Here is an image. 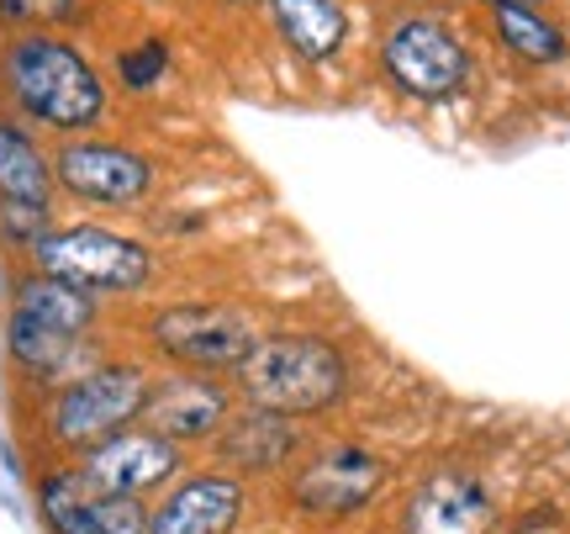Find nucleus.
<instances>
[{
  "instance_id": "nucleus-11",
  "label": "nucleus",
  "mask_w": 570,
  "mask_h": 534,
  "mask_svg": "<svg viewBox=\"0 0 570 534\" xmlns=\"http://www.w3.org/2000/svg\"><path fill=\"white\" fill-rule=\"evenodd\" d=\"M248 514V482L233 472H185L148 508V534H238Z\"/></svg>"
},
{
  "instance_id": "nucleus-14",
  "label": "nucleus",
  "mask_w": 570,
  "mask_h": 534,
  "mask_svg": "<svg viewBox=\"0 0 570 534\" xmlns=\"http://www.w3.org/2000/svg\"><path fill=\"white\" fill-rule=\"evenodd\" d=\"M275 38L306 64V69H327L348 54L354 38V17L348 0H265Z\"/></svg>"
},
{
  "instance_id": "nucleus-17",
  "label": "nucleus",
  "mask_w": 570,
  "mask_h": 534,
  "mask_svg": "<svg viewBox=\"0 0 570 534\" xmlns=\"http://www.w3.org/2000/svg\"><path fill=\"white\" fill-rule=\"evenodd\" d=\"M0 202L53 206V154L17 117H0Z\"/></svg>"
},
{
  "instance_id": "nucleus-2",
  "label": "nucleus",
  "mask_w": 570,
  "mask_h": 534,
  "mask_svg": "<svg viewBox=\"0 0 570 534\" xmlns=\"http://www.w3.org/2000/svg\"><path fill=\"white\" fill-rule=\"evenodd\" d=\"M0 80L27 123L63 138H90L106 117V80L96 75V64L53 32H21L6 42Z\"/></svg>"
},
{
  "instance_id": "nucleus-16",
  "label": "nucleus",
  "mask_w": 570,
  "mask_h": 534,
  "mask_svg": "<svg viewBox=\"0 0 570 534\" xmlns=\"http://www.w3.org/2000/svg\"><path fill=\"white\" fill-rule=\"evenodd\" d=\"M6 312H21V318H32V323H42V329H53V333H69V339H85V333L101 323V302L96 297L75 291L69 281L38 275V270H27L17 287H11V308Z\"/></svg>"
},
{
  "instance_id": "nucleus-10",
  "label": "nucleus",
  "mask_w": 570,
  "mask_h": 534,
  "mask_svg": "<svg viewBox=\"0 0 570 534\" xmlns=\"http://www.w3.org/2000/svg\"><path fill=\"white\" fill-rule=\"evenodd\" d=\"M238 408V391L227 376H202V370H169V376H154L148 387V402H142L138 424L154 429L169 445H212L223 424Z\"/></svg>"
},
{
  "instance_id": "nucleus-3",
  "label": "nucleus",
  "mask_w": 570,
  "mask_h": 534,
  "mask_svg": "<svg viewBox=\"0 0 570 534\" xmlns=\"http://www.w3.org/2000/svg\"><path fill=\"white\" fill-rule=\"evenodd\" d=\"M154 376L138 360H101V366H85L75 381L48 391L42 402V434L53 450L80 455L90 445H101L111 434H122L138 424L142 402H148Z\"/></svg>"
},
{
  "instance_id": "nucleus-5",
  "label": "nucleus",
  "mask_w": 570,
  "mask_h": 534,
  "mask_svg": "<svg viewBox=\"0 0 570 534\" xmlns=\"http://www.w3.org/2000/svg\"><path fill=\"white\" fill-rule=\"evenodd\" d=\"M27 265L38 275H53V281H69L85 297H132L154 281V249L122 233V227H101V223H69L42 233L38 244L27 249Z\"/></svg>"
},
{
  "instance_id": "nucleus-13",
  "label": "nucleus",
  "mask_w": 570,
  "mask_h": 534,
  "mask_svg": "<svg viewBox=\"0 0 570 534\" xmlns=\"http://www.w3.org/2000/svg\"><path fill=\"white\" fill-rule=\"evenodd\" d=\"M302 445L306 434L302 424H291L281 412H265V408H233V418L223 424V434L212 439V455L223 460L217 472H233V476H281L302 460Z\"/></svg>"
},
{
  "instance_id": "nucleus-15",
  "label": "nucleus",
  "mask_w": 570,
  "mask_h": 534,
  "mask_svg": "<svg viewBox=\"0 0 570 534\" xmlns=\"http://www.w3.org/2000/svg\"><path fill=\"white\" fill-rule=\"evenodd\" d=\"M0 344H6V360L27 376V381H42V387H63V381H75L80 370L85 339H69V333H53L32 323V318H21V312H6V323H0Z\"/></svg>"
},
{
  "instance_id": "nucleus-4",
  "label": "nucleus",
  "mask_w": 570,
  "mask_h": 534,
  "mask_svg": "<svg viewBox=\"0 0 570 534\" xmlns=\"http://www.w3.org/2000/svg\"><path fill=\"white\" fill-rule=\"evenodd\" d=\"M375 59H381V80L412 106H449L454 96H465L475 75L465 38L433 11H396L381 27Z\"/></svg>"
},
{
  "instance_id": "nucleus-12",
  "label": "nucleus",
  "mask_w": 570,
  "mask_h": 534,
  "mask_svg": "<svg viewBox=\"0 0 570 534\" xmlns=\"http://www.w3.org/2000/svg\"><path fill=\"white\" fill-rule=\"evenodd\" d=\"M497 530V503L491 487L465 466H433L412 487L402 508V534H491Z\"/></svg>"
},
{
  "instance_id": "nucleus-8",
  "label": "nucleus",
  "mask_w": 570,
  "mask_h": 534,
  "mask_svg": "<svg viewBox=\"0 0 570 534\" xmlns=\"http://www.w3.org/2000/svg\"><path fill=\"white\" fill-rule=\"evenodd\" d=\"M53 185L85 206L132 212L154 191V159L117 138H63L53 148Z\"/></svg>"
},
{
  "instance_id": "nucleus-9",
  "label": "nucleus",
  "mask_w": 570,
  "mask_h": 534,
  "mask_svg": "<svg viewBox=\"0 0 570 534\" xmlns=\"http://www.w3.org/2000/svg\"><path fill=\"white\" fill-rule=\"evenodd\" d=\"M75 466H80V476L96 487L101 497H154V493H169L175 482L185 476V450L180 445H169V439H159L154 429H142V424H132V429L111 434V439H101V445H90V450L75 455Z\"/></svg>"
},
{
  "instance_id": "nucleus-23",
  "label": "nucleus",
  "mask_w": 570,
  "mask_h": 534,
  "mask_svg": "<svg viewBox=\"0 0 570 534\" xmlns=\"http://www.w3.org/2000/svg\"><path fill=\"white\" fill-rule=\"evenodd\" d=\"M487 11H544V0H481Z\"/></svg>"
},
{
  "instance_id": "nucleus-19",
  "label": "nucleus",
  "mask_w": 570,
  "mask_h": 534,
  "mask_svg": "<svg viewBox=\"0 0 570 534\" xmlns=\"http://www.w3.org/2000/svg\"><path fill=\"white\" fill-rule=\"evenodd\" d=\"M491 38H497L502 54H512L529 69H550L570 54L566 27L550 11H491Z\"/></svg>"
},
{
  "instance_id": "nucleus-24",
  "label": "nucleus",
  "mask_w": 570,
  "mask_h": 534,
  "mask_svg": "<svg viewBox=\"0 0 570 534\" xmlns=\"http://www.w3.org/2000/svg\"><path fill=\"white\" fill-rule=\"evenodd\" d=\"M223 6H238V11H244V6H265V0H223Z\"/></svg>"
},
{
  "instance_id": "nucleus-18",
  "label": "nucleus",
  "mask_w": 570,
  "mask_h": 534,
  "mask_svg": "<svg viewBox=\"0 0 570 534\" xmlns=\"http://www.w3.org/2000/svg\"><path fill=\"white\" fill-rule=\"evenodd\" d=\"M106 497L80 476V466H53L38 476V514L53 534H96Z\"/></svg>"
},
{
  "instance_id": "nucleus-21",
  "label": "nucleus",
  "mask_w": 570,
  "mask_h": 534,
  "mask_svg": "<svg viewBox=\"0 0 570 534\" xmlns=\"http://www.w3.org/2000/svg\"><path fill=\"white\" fill-rule=\"evenodd\" d=\"M42 233H53V206H27V202H0V239L11 249H27L38 244Z\"/></svg>"
},
{
  "instance_id": "nucleus-1",
  "label": "nucleus",
  "mask_w": 570,
  "mask_h": 534,
  "mask_svg": "<svg viewBox=\"0 0 570 534\" xmlns=\"http://www.w3.org/2000/svg\"><path fill=\"white\" fill-rule=\"evenodd\" d=\"M227 381L244 408H265L291 418V424H312L323 412L344 408L348 387H354V360L323 329H265L248 360Z\"/></svg>"
},
{
  "instance_id": "nucleus-20",
  "label": "nucleus",
  "mask_w": 570,
  "mask_h": 534,
  "mask_svg": "<svg viewBox=\"0 0 570 534\" xmlns=\"http://www.w3.org/2000/svg\"><path fill=\"white\" fill-rule=\"evenodd\" d=\"M164 75H169V42L164 38H138L132 48L117 54V80H122V90H132V96L154 90Z\"/></svg>"
},
{
  "instance_id": "nucleus-7",
  "label": "nucleus",
  "mask_w": 570,
  "mask_h": 534,
  "mask_svg": "<svg viewBox=\"0 0 570 534\" xmlns=\"http://www.w3.org/2000/svg\"><path fill=\"white\" fill-rule=\"evenodd\" d=\"M259 323L238 302H169L148 318V350L175 370L233 376L259 344Z\"/></svg>"
},
{
  "instance_id": "nucleus-22",
  "label": "nucleus",
  "mask_w": 570,
  "mask_h": 534,
  "mask_svg": "<svg viewBox=\"0 0 570 534\" xmlns=\"http://www.w3.org/2000/svg\"><path fill=\"white\" fill-rule=\"evenodd\" d=\"M85 0H0V17L11 21H75Z\"/></svg>"
},
{
  "instance_id": "nucleus-6",
  "label": "nucleus",
  "mask_w": 570,
  "mask_h": 534,
  "mask_svg": "<svg viewBox=\"0 0 570 534\" xmlns=\"http://www.w3.org/2000/svg\"><path fill=\"white\" fill-rule=\"evenodd\" d=\"M391 482V466L370 445H317L285 476V503L306 524H348L370 514Z\"/></svg>"
}]
</instances>
